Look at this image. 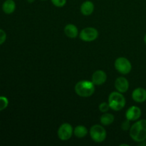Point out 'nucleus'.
Wrapping results in <instances>:
<instances>
[{
    "label": "nucleus",
    "mask_w": 146,
    "mask_h": 146,
    "mask_svg": "<svg viewBox=\"0 0 146 146\" xmlns=\"http://www.w3.org/2000/svg\"><path fill=\"white\" fill-rule=\"evenodd\" d=\"M130 136L135 142L142 143L146 140V120L143 119L133 124L130 128Z\"/></svg>",
    "instance_id": "1"
},
{
    "label": "nucleus",
    "mask_w": 146,
    "mask_h": 146,
    "mask_svg": "<svg viewBox=\"0 0 146 146\" xmlns=\"http://www.w3.org/2000/svg\"><path fill=\"white\" fill-rule=\"evenodd\" d=\"M75 91L77 95L81 97H90L95 92V85L92 81H80L76 84Z\"/></svg>",
    "instance_id": "2"
},
{
    "label": "nucleus",
    "mask_w": 146,
    "mask_h": 146,
    "mask_svg": "<svg viewBox=\"0 0 146 146\" xmlns=\"http://www.w3.org/2000/svg\"><path fill=\"white\" fill-rule=\"evenodd\" d=\"M108 103L111 109L118 111L122 110L125 106V98L121 93L113 91L110 94Z\"/></svg>",
    "instance_id": "3"
},
{
    "label": "nucleus",
    "mask_w": 146,
    "mask_h": 146,
    "mask_svg": "<svg viewBox=\"0 0 146 146\" xmlns=\"http://www.w3.org/2000/svg\"><path fill=\"white\" fill-rule=\"evenodd\" d=\"M89 133L91 139L96 143L104 142L107 136V133L105 128L98 124L93 125L90 129Z\"/></svg>",
    "instance_id": "4"
},
{
    "label": "nucleus",
    "mask_w": 146,
    "mask_h": 146,
    "mask_svg": "<svg viewBox=\"0 0 146 146\" xmlns=\"http://www.w3.org/2000/svg\"><path fill=\"white\" fill-rule=\"evenodd\" d=\"M115 68L121 74L126 75L131 71L132 65L128 58L125 57H119L115 61Z\"/></svg>",
    "instance_id": "5"
},
{
    "label": "nucleus",
    "mask_w": 146,
    "mask_h": 146,
    "mask_svg": "<svg viewBox=\"0 0 146 146\" xmlns=\"http://www.w3.org/2000/svg\"><path fill=\"white\" fill-rule=\"evenodd\" d=\"M98 36V31L94 27H86L81 31L79 38L82 41L90 42L96 39Z\"/></svg>",
    "instance_id": "6"
},
{
    "label": "nucleus",
    "mask_w": 146,
    "mask_h": 146,
    "mask_svg": "<svg viewBox=\"0 0 146 146\" xmlns=\"http://www.w3.org/2000/svg\"><path fill=\"white\" fill-rule=\"evenodd\" d=\"M74 134V129L71 124L68 123H63L58 129V136L61 141H68L72 137Z\"/></svg>",
    "instance_id": "7"
},
{
    "label": "nucleus",
    "mask_w": 146,
    "mask_h": 146,
    "mask_svg": "<svg viewBox=\"0 0 146 146\" xmlns=\"http://www.w3.org/2000/svg\"><path fill=\"white\" fill-rule=\"evenodd\" d=\"M141 110L139 107L133 106L130 107L125 113V118L130 121H135L139 119L141 116Z\"/></svg>",
    "instance_id": "8"
},
{
    "label": "nucleus",
    "mask_w": 146,
    "mask_h": 146,
    "mask_svg": "<svg viewBox=\"0 0 146 146\" xmlns=\"http://www.w3.org/2000/svg\"><path fill=\"white\" fill-rule=\"evenodd\" d=\"M107 80V75L102 70L96 71L92 75V82L95 86H101L104 84Z\"/></svg>",
    "instance_id": "9"
},
{
    "label": "nucleus",
    "mask_w": 146,
    "mask_h": 146,
    "mask_svg": "<svg viewBox=\"0 0 146 146\" xmlns=\"http://www.w3.org/2000/svg\"><path fill=\"white\" fill-rule=\"evenodd\" d=\"M115 88H116L117 91L123 94L126 92L129 88V82L124 77L117 78L115 81Z\"/></svg>",
    "instance_id": "10"
},
{
    "label": "nucleus",
    "mask_w": 146,
    "mask_h": 146,
    "mask_svg": "<svg viewBox=\"0 0 146 146\" xmlns=\"http://www.w3.org/2000/svg\"><path fill=\"white\" fill-rule=\"evenodd\" d=\"M132 98L136 103H143L146 101V90L143 88H137L133 91Z\"/></svg>",
    "instance_id": "11"
},
{
    "label": "nucleus",
    "mask_w": 146,
    "mask_h": 146,
    "mask_svg": "<svg viewBox=\"0 0 146 146\" xmlns=\"http://www.w3.org/2000/svg\"><path fill=\"white\" fill-rule=\"evenodd\" d=\"M94 11V4L91 1H85L81 6V12L84 16H90Z\"/></svg>",
    "instance_id": "12"
},
{
    "label": "nucleus",
    "mask_w": 146,
    "mask_h": 146,
    "mask_svg": "<svg viewBox=\"0 0 146 146\" xmlns=\"http://www.w3.org/2000/svg\"><path fill=\"white\" fill-rule=\"evenodd\" d=\"M64 33L66 36L70 38H75L78 35V28L74 24H67L64 27Z\"/></svg>",
    "instance_id": "13"
},
{
    "label": "nucleus",
    "mask_w": 146,
    "mask_h": 146,
    "mask_svg": "<svg viewBox=\"0 0 146 146\" xmlns=\"http://www.w3.org/2000/svg\"><path fill=\"white\" fill-rule=\"evenodd\" d=\"M16 9V3L14 0H6L2 4V10L5 14H12Z\"/></svg>",
    "instance_id": "14"
},
{
    "label": "nucleus",
    "mask_w": 146,
    "mask_h": 146,
    "mask_svg": "<svg viewBox=\"0 0 146 146\" xmlns=\"http://www.w3.org/2000/svg\"><path fill=\"white\" fill-rule=\"evenodd\" d=\"M114 115L113 114L109 113H104L100 118L101 124L104 125H109L112 124L114 121Z\"/></svg>",
    "instance_id": "15"
},
{
    "label": "nucleus",
    "mask_w": 146,
    "mask_h": 146,
    "mask_svg": "<svg viewBox=\"0 0 146 146\" xmlns=\"http://www.w3.org/2000/svg\"><path fill=\"white\" fill-rule=\"evenodd\" d=\"M74 134L78 138H84L88 134V130L84 125H77L74 129Z\"/></svg>",
    "instance_id": "16"
},
{
    "label": "nucleus",
    "mask_w": 146,
    "mask_h": 146,
    "mask_svg": "<svg viewBox=\"0 0 146 146\" xmlns=\"http://www.w3.org/2000/svg\"><path fill=\"white\" fill-rule=\"evenodd\" d=\"M9 105V100L5 96H0V111L7 108Z\"/></svg>",
    "instance_id": "17"
},
{
    "label": "nucleus",
    "mask_w": 146,
    "mask_h": 146,
    "mask_svg": "<svg viewBox=\"0 0 146 146\" xmlns=\"http://www.w3.org/2000/svg\"><path fill=\"white\" fill-rule=\"evenodd\" d=\"M98 108H99V111L101 113H106L109 111V109L111 108H110V106L108 104V103L103 102L100 104L99 106H98Z\"/></svg>",
    "instance_id": "18"
},
{
    "label": "nucleus",
    "mask_w": 146,
    "mask_h": 146,
    "mask_svg": "<svg viewBox=\"0 0 146 146\" xmlns=\"http://www.w3.org/2000/svg\"><path fill=\"white\" fill-rule=\"evenodd\" d=\"M52 4L56 7H63L66 4V0H51Z\"/></svg>",
    "instance_id": "19"
},
{
    "label": "nucleus",
    "mask_w": 146,
    "mask_h": 146,
    "mask_svg": "<svg viewBox=\"0 0 146 146\" xmlns=\"http://www.w3.org/2000/svg\"><path fill=\"white\" fill-rule=\"evenodd\" d=\"M130 122L131 121L129 120L126 119V121H123L121 124V128H122L123 131H128V130H130L131 128V124H130Z\"/></svg>",
    "instance_id": "20"
},
{
    "label": "nucleus",
    "mask_w": 146,
    "mask_h": 146,
    "mask_svg": "<svg viewBox=\"0 0 146 146\" xmlns=\"http://www.w3.org/2000/svg\"><path fill=\"white\" fill-rule=\"evenodd\" d=\"M7 39V34L3 29H0V45L4 44Z\"/></svg>",
    "instance_id": "21"
},
{
    "label": "nucleus",
    "mask_w": 146,
    "mask_h": 146,
    "mask_svg": "<svg viewBox=\"0 0 146 146\" xmlns=\"http://www.w3.org/2000/svg\"><path fill=\"white\" fill-rule=\"evenodd\" d=\"M27 1H28L29 3H33L34 1H35V0H27Z\"/></svg>",
    "instance_id": "22"
},
{
    "label": "nucleus",
    "mask_w": 146,
    "mask_h": 146,
    "mask_svg": "<svg viewBox=\"0 0 146 146\" xmlns=\"http://www.w3.org/2000/svg\"><path fill=\"white\" fill-rule=\"evenodd\" d=\"M144 41H145V43L146 44V34L145 35V36H144Z\"/></svg>",
    "instance_id": "23"
},
{
    "label": "nucleus",
    "mask_w": 146,
    "mask_h": 146,
    "mask_svg": "<svg viewBox=\"0 0 146 146\" xmlns=\"http://www.w3.org/2000/svg\"><path fill=\"white\" fill-rule=\"evenodd\" d=\"M41 1H46V0H41Z\"/></svg>",
    "instance_id": "24"
}]
</instances>
